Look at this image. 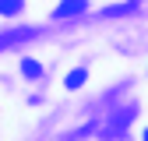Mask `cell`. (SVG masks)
Masks as SVG:
<instances>
[{"instance_id":"6da1fadb","label":"cell","mask_w":148,"mask_h":141,"mask_svg":"<svg viewBox=\"0 0 148 141\" xmlns=\"http://www.w3.org/2000/svg\"><path fill=\"white\" fill-rule=\"evenodd\" d=\"M88 4H85V0H64V4L57 7V18H74V14H81Z\"/></svg>"},{"instance_id":"7a4b0ae2","label":"cell","mask_w":148,"mask_h":141,"mask_svg":"<svg viewBox=\"0 0 148 141\" xmlns=\"http://www.w3.org/2000/svg\"><path fill=\"white\" fill-rule=\"evenodd\" d=\"M85 78H88V74H85L81 67H78V70H71V74H67V88H71V92H74V88H81V85H85Z\"/></svg>"},{"instance_id":"3957f363","label":"cell","mask_w":148,"mask_h":141,"mask_svg":"<svg viewBox=\"0 0 148 141\" xmlns=\"http://www.w3.org/2000/svg\"><path fill=\"white\" fill-rule=\"evenodd\" d=\"M21 74H25V78H39V74H42V67L35 64V60H25V64H21Z\"/></svg>"},{"instance_id":"277c9868","label":"cell","mask_w":148,"mask_h":141,"mask_svg":"<svg viewBox=\"0 0 148 141\" xmlns=\"http://www.w3.org/2000/svg\"><path fill=\"white\" fill-rule=\"evenodd\" d=\"M21 11V0H0V14H18Z\"/></svg>"},{"instance_id":"5b68a950","label":"cell","mask_w":148,"mask_h":141,"mask_svg":"<svg viewBox=\"0 0 148 141\" xmlns=\"http://www.w3.org/2000/svg\"><path fill=\"white\" fill-rule=\"evenodd\" d=\"M145 141H148V131H145Z\"/></svg>"}]
</instances>
